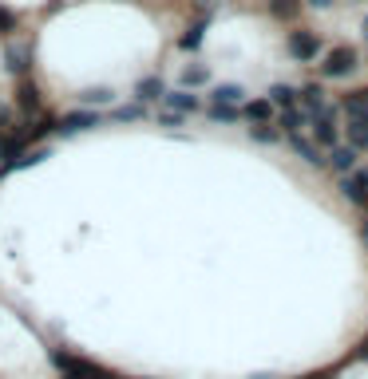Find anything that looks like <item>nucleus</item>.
<instances>
[{"mask_svg": "<svg viewBox=\"0 0 368 379\" xmlns=\"http://www.w3.org/2000/svg\"><path fill=\"white\" fill-rule=\"evenodd\" d=\"M313 138H317V147H337V138H341V107L337 103L313 119Z\"/></svg>", "mask_w": 368, "mask_h": 379, "instance_id": "nucleus-1", "label": "nucleus"}, {"mask_svg": "<svg viewBox=\"0 0 368 379\" xmlns=\"http://www.w3.org/2000/svg\"><path fill=\"white\" fill-rule=\"evenodd\" d=\"M353 72H356V48H348V44L332 48L325 56V63H321V75L325 79H344V75H353Z\"/></svg>", "mask_w": 368, "mask_h": 379, "instance_id": "nucleus-2", "label": "nucleus"}, {"mask_svg": "<svg viewBox=\"0 0 368 379\" xmlns=\"http://www.w3.org/2000/svg\"><path fill=\"white\" fill-rule=\"evenodd\" d=\"M289 56L293 60H301V63H309V60H317L321 56V40H317V32H289Z\"/></svg>", "mask_w": 368, "mask_h": 379, "instance_id": "nucleus-3", "label": "nucleus"}, {"mask_svg": "<svg viewBox=\"0 0 368 379\" xmlns=\"http://www.w3.org/2000/svg\"><path fill=\"white\" fill-rule=\"evenodd\" d=\"M297 107L305 111L309 119H317L321 111L329 107V103H325V87H321V83H305L301 91H297Z\"/></svg>", "mask_w": 368, "mask_h": 379, "instance_id": "nucleus-4", "label": "nucleus"}, {"mask_svg": "<svg viewBox=\"0 0 368 379\" xmlns=\"http://www.w3.org/2000/svg\"><path fill=\"white\" fill-rule=\"evenodd\" d=\"M341 190H344V197H348L353 206H368V170H356L353 178H344Z\"/></svg>", "mask_w": 368, "mask_h": 379, "instance_id": "nucleus-5", "label": "nucleus"}, {"mask_svg": "<svg viewBox=\"0 0 368 379\" xmlns=\"http://www.w3.org/2000/svg\"><path fill=\"white\" fill-rule=\"evenodd\" d=\"M87 127H99V115H91V111H75V115H63V122H60L63 135H79V131H87Z\"/></svg>", "mask_w": 368, "mask_h": 379, "instance_id": "nucleus-6", "label": "nucleus"}, {"mask_svg": "<svg viewBox=\"0 0 368 379\" xmlns=\"http://www.w3.org/2000/svg\"><path fill=\"white\" fill-rule=\"evenodd\" d=\"M341 111H348V119H365L368 122V87L365 91H348L341 103Z\"/></svg>", "mask_w": 368, "mask_h": 379, "instance_id": "nucleus-7", "label": "nucleus"}, {"mask_svg": "<svg viewBox=\"0 0 368 379\" xmlns=\"http://www.w3.org/2000/svg\"><path fill=\"white\" fill-rule=\"evenodd\" d=\"M162 99H167V107L178 111V115H190V111H198V95H190L186 87H183V91H167Z\"/></svg>", "mask_w": 368, "mask_h": 379, "instance_id": "nucleus-8", "label": "nucleus"}, {"mask_svg": "<svg viewBox=\"0 0 368 379\" xmlns=\"http://www.w3.org/2000/svg\"><path fill=\"white\" fill-rule=\"evenodd\" d=\"M214 103H226V107H242V99H245V87L242 83H222V87H214Z\"/></svg>", "mask_w": 368, "mask_h": 379, "instance_id": "nucleus-9", "label": "nucleus"}, {"mask_svg": "<svg viewBox=\"0 0 368 379\" xmlns=\"http://www.w3.org/2000/svg\"><path fill=\"white\" fill-rule=\"evenodd\" d=\"M242 119H250V122H273V103H270V99H254V103H245Z\"/></svg>", "mask_w": 368, "mask_h": 379, "instance_id": "nucleus-10", "label": "nucleus"}, {"mask_svg": "<svg viewBox=\"0 0 368 379\" xmlns=\"http://www.w3.org/2000/svg\"><path fill=\"white\" fill-rule=\"evenodd\" d=\"M289 147L297 150V154H301V159L309 162V166H321V150H317V143H309V138H301V131H297V135H289Z\"/></svg>", "mask_w": 368, "mask_h": 379, "instance_id": "nucleus-11", "label": "nucleus"}, {"mask_svg": "<svg viewBox=\"0 0 368 379\" xmlns=\"http://www.w3.org/2000/svg\"><path fill=\"white\" fill-rule=\"evenodd\" d=\"M16 103H20V111H40V87L28 83V79H20V87H16Z\"/></svg>", "mask_w": 368, "mask_h": 379, "instance_id": "nucleus-12", "label": "nucleus"}, {"mask_svg": "<svg viewBox=\"0 0 368 379\" xmlns=\"http://www.w3.org/2000/svg\"><path fill=\"white\" fill-rule=\"evenodd\" d=\"M329 162H332V170H337V174H348L356 166V150L353 147H332Z\"/></svg>", "mask_w": 368, "mask_h": 379, "instance_id": "nucleus-13", "label": "nucleus"}, {"mask_svg": "<svg viewBox=\"0 0 368 379\" xmlns=\"http://www.w3.org/2000/svg\"><path fill=\"white\" fill-rule=\"evenodd\" d=\"M135 95L143 99V103H151V99H159V95H167V87H162V79H159V75H151V79H139V87H135Z\"/></svg>", "mask_w": 368, "mask_h": 379, "instance_id": "nucleus-14", "label": "nucleus"}, {"mask_svg": "<svg viewBox=\"0 0 368 379\" xmlns=\"http://www.w3.org/2000/svg\"><path fill=\"white\" fill-rule=\"evenodd\" d=\"M28 60H32V51H28L24 44H13V48H8V72L24 75L28 72Z\"/></svg>", "mask_w": 368, "mask_h": 379, "instance_id": "nucleus-15", "label": "nucleus"}, {"mask_svg": "<svg viewBox=\"0 0 368 379\" xmlns=\"http://www.w3.org/2000/svg\"><path fill=\"white\" fill-rule=\"evenodd\" d=\"M270 103H273V107L289 111V107H297V91H293V87H285V83H273L270 87Z\"/></svg>", "mask_w": 368, "mask_h": 379, "instance_id": "nucleus-16", "label": "nucleus"}, {"mask_svg": "<svg viewBox=\"0 0 368 379\" xmlns=\"http://www.w3.org/2000/svg\"><path fill=\"white\" fill-rule=\"evenodd\" d=\"M309 122H313V119H309V115H305L301 107H289V111H282V127L289 131V135H297V131H301V127H309Z\"/></svg>", "mask_w": 368, "mask_h": 379, "instance_id": "nucleus-17", "label": "nucleus"}, {"mask_svg": "<svg viewBox=\"0 0 368 379\" xmlns=\"http://www.w3.org/2000/svg\"><path fill=\"white\" fill-rule=\"evenodd\" d=\"M348 143H353V150H368V122L365 119H348Z\"/></svg>", "mask_w": 368, "mask_h": 379, "instance_id": "nucleus-18", "label": "nucleus"}, {"mask_svg": "<svg viewBox=\"0 0 368 379\" xmlns=\"http://www.w3.org/2000/svg\"><path fill=\"white\" fill-rule=\"evenodd\" d=\"M206 115L214 122H238L242 119V107H226V103H210L206 107Z\"/></svg>", "mask_w": 368, "mask_h": 379, "instance_id": "nucleus-19", "label": "nucleus"}, {"mask_svg": "<svg viewBox=\"0 0 368 379\" xmlns=\"http://www.w3.org/2000/svg\"><path fill=\"white\" fill-rule=\"evenodd\" d=\"M270 13L277 16V20H293V16L301 13V0H270Z\"/></svg>", "mask_w": 368, "mask_h": 379, "instance_id": "nucleus-20", "label": "nucleus"}, {"mask_svg": "<svg viewBox=\"0 0 368 379\" xmlns=\"http://www.w3.org/2000/svg\"><path fill=\"white\" fill-rule=\"evenodd\" d=\"M202 32H206V24H202V20H198V24H190V28H186V36L178 40V48H183V51H194L198 44H202Z\"/></svg>", "mask_w": 368, "mask_h": 379, "instance_id": "nucleus-21", "label": "nucleus"}, {"mask_svg": "<svg viewBox=\"0 0 368 379\" xmlns=\"http://www.w3.org/2000/svg\"><path fill=\"white\" fill-rule=\"evenodd\" d=\"M250 135H254V143H277V127L273 122H254Z\"/></svg>", "mask_w": 368, "mask_h": 379, "instance_id": "nucleus-22", "label": "nucleus"}, {"mask_svg": "<svg viewBox=\"0 0 368 379\" xmlns=\"http://www.w3.org/2000/svg\"><path fill=\"white\" fill-rule=\"evenodd\" d=\"M210 79V72L202 67V63H194V67H186L183 72V87H198V83H206Z\"/></svg>", "mask_w": 368, "mask_h": 379, "instance_id": "nucleus-23", "label": "nucleus"}, {"mask_svg": "<svg viewBox=\"0 0 368 379\" xmlns=\"http://www.w3.org/2000/svg\"><path fill=\"white\" fill-rule=\"evenodd\" d=\"M79 99H84V103H111V99H115V91H107V87H87Z\"/></svg>", "mask_w": 368, "mask_h": 379, "instance_id": "nucleus-24", "label": "nucleus"}, {"mask_svg": "<svg viewBox=\"0 0 368 379\" xmlns=\"http://www.w3.org/2000/svg\"><path fill=\"white\" fill-rule=\"evenodd\" d=\"M115 119H119V122H131V119H143V107H119V111H115Z\"/></svg>", "mask_w": 368, "mask_h": 379, "instance_id": "nucleus-25", "label": "nucleus"}, {"mask_svg": "<svg viewBox=\"0 0 368 379\" xmlns=\"http://www.w3.org/2000/svg\"><path fill=\"white\" fill-rule=\"evenodd\" d=\"M13 28H16V16L0 8V32H13Z\"/></svg>", "mask_w": 368, "mask_h": 379, "instance_id": "nucleus-26", "label": "nucleus"}, {"mask_svg": "<svg viewBox=\"0 0 368 379\" xmlns=\"http://www.w3.org/2000/svg\"><path fill=\"white\" fill-rule=\"evenodd\" d=\"M332 0H309V8H329Z\"/></svg>", "mask_w": 368, "mask_h": 379, "instance_id": "nucleus-27", "label": "nucleus"}, {"mask_svg": "<svg viewBox=\"0 0 368 379\" xmlns=\"http://www.w3.org/2000/svg\"><path fill=\"white\" fill-rule=\"evenodd\" d=\"M365 241H368V206H365Z\"/></svg>", "mask_w": 368, "mask_h": 379, "instance_id": "nucleus-28", "label": "nucleus"}, {"mask_svg": "<svg viewBox=\"0 0 368 379\" xmlns=\"http://www.w3.org/2000/svg\"><path fill=\"white\" fill-rule=\"evenodd\" d=\"M360 32H365V40H368V16H365V24H360Z\"/></svg>", "mask_w": 368, "mask_h": 379, "instance_id": "nucleus-29", "label": "nucleus"}]
</instances>
